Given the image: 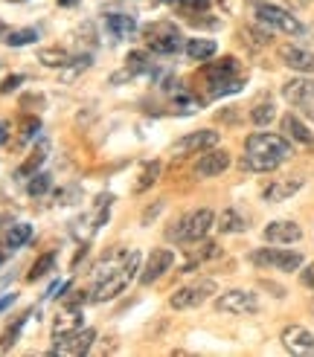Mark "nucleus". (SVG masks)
<instances>
[{
    "label": "nucleus",
    "mask_w": 314,
    "mask_h": 357,
    "mask_svg": "<svg viewBox=\"0 0 314 357\" xmlns=\"http://www.w3.org/2000/svg\"><path fill=\"white\" fill-rule=\"evenodd\" d=\"M291 157V142L279 134H251L244 139V163L253 172H274Z\"/></svg>",
    "instance_id": "1"
},
{
    "label": "nucleus",
    "mask_w": 314,
    "mask_h": 357,
    "mask_svg": "<svg viewBox=\"0 0 314 357\" xmlns=\"http://www.w3.org/2000/svg\"><path fill=\"white\" fill-rule=\"evenodd\" d=\"M140 259H143V256H140L137 250H134V253H128L126 259H122L119 267H114V271H108V273H99V282H96V288H94V302H108V299H114V296L137 276Z\"/></svg>",
    "instance_id": "2"
},
{
    "label": "nucleus",
    "mask_w": 314,
    "mask_h": 357,
    "mask_svg": "<svg viewBox=\"0 0 314 357\" xmlns=\"http://www.w3.org/2000/svg\"><path fill=\"white\" fill-rule=\"evenodd\" d=\"M213 224H216L213 209H195V212H189V215L172 221V227L166 229V238L169 241H181V244L204 241V236L213 229Z\"/></svg>",
    "instance_id": "3"
},
{
    "label": "nucleus",
    "mask_w": 314,
    "mask_h": 357,
    "mask_svg": "<svg viewBox=\"0 0 314 357\" xmlns=\"http://www.w3.org/2000/svg\"><path fill=\"white\" fill-rule=\"evenodd\" d=\"M218 288H216V282L213 279H201L195 284H186V288H178L172 296H169V305L174 311H186V308H198L204 305V302L213 296Z\"/></svg>",
    "instance_id": "4"
},
{
    "label": "nucleus",
    "mask_w": 314,
    "mask_h": 357,
    "mask_svg": "<svg viewBox=\"0 0 314 357\" xmlns=\"http://www.w3.org/2000/svg\"><path fill=\"white\" fill-rule=\"evenodd\" d=\"M251 261L256 267H276L283 273H294L303 267V256L294 253V250H274V247H265V250H256L251 253Z\"/></svg>",
    "instance_id": "5"
},
{
    "label": "nucleus",
    "mask_w": 314,
    "mask_h": 357,
    "mask_svg": "<svg viewBox=\"0 0 314 357\" xmlns=\"http://www.w3.org/2000/svg\"><path fill=\"white\" fill-rule=\"evenodd\" d=\"M146 41L154 52H160V56H172V52H178L184 47V38L174 24H151L146 26Z\"/></svg>",
    "instance_id": "6"
},
{
    "label": "nucleus",
    "mask_w": 314,
    "mask_h": 357,
    "mask_svg": "<svg viewBox=\"0 0 314 357\" xmlns=\"http://www.w3.org/2000/svg\"><path fill=\"white\" fill-rule=\"evenodd\" d=\"M256 15H259V21H262V24H268V26H274V29H279V32H285V35H303V32H306V26L297 21V17H294L288 9H283V6L259 3Z\"/></svg>",
    "instance_id": "7"
},
{
    "label": "nucleus",
    "mask_w": 314,
    "mask_h": 357,
    "mask_svg": "<svg viewBox=\"0 0 314 357\" xmlns=\"http://www.w3.org/2000/svg\"><path fill=\"white\" fill-rule=\"evenodd\" d=\"M216 311H221V314H256L259 299L251 291H224L216 299Z\"/></svg>",
    "instance_id": "8"
},
{
    "label": "nucleus",
    "mask_w": 314,
    "mask_h": 357,
    "mask_svg": "<svg viewBox=\"0 0 314 357\" xmlns=\"http://www.w3.org/2000/svg\"><path fill=\"white\" fill-rule=\"evenodd\" d=\"M94 340H96V331L94 328H79V331H73V334H67V337H61V340H56V354H87L91 351V346H94Z\"/></svg>",
    "instance_id": "9"
},
{
    "label": "nucleus",
    "mask_w": 314,
    "mask_h": 357,
    "mask_svg": "<svg viewBox=\"0 0 314 357\" xmlns=\"http://www.w3.org/2000/svg\"><path fill=\"white\" fill-rule=\"evenodd\" d=\"M227 169H230V154H227L224 149H207V151H201V160L195 163V174L198 177H218Z\"/></svg>",
    "instance_id": "10"
},
{
    "label": "nucleus",
    "mask_w": 314,
    "mask_h": 357,
    "mask_svg": "<svg viewBox=\"0 0 314 357\" xmlns=\"http://www.w3.org/2000/svg\"><path fill=\"white\" fill-rule=\"evenodd\" d=\"M283 346H285L288 354H297V357L314 354V334L303 326H288L283 331Z\"/></svg>",
    "instance_id": "11"
},
{
    "label": "nucleus",
    "mask_w": 314,
    "mask_h": 357,
    "mask_svg": "<svg viewBox=\"0 0 314 357\" xmlns=\"http://www.w3.org/2000/svg\"><path fill=\"white\" fill-rule=\"evenodd\" d=\"M172 264H174V253H172V250H163V247L154 250V253L149 256V261H146V267H143V273H140V282H143V284H154Z\"/></svg>",
    "instance_id": "12"
},
{
    "label": "nucleus",
    "mask_w": 314,
    "mask_h": 357,
    "mask_svg": "<svg viewBox=\"0 0 314 357\" xmlns=\"http://www.w3.org/2000/svg\"><path fill=\"white\" fill-rule=\"evenodd\" d=\"M218 142V131H209V128H204V131H192V134H186L178 146H174V151H181V154H198V151H207V149H213Z\"/></svg>",
    "instance_id": "13"
},
{
    "label": "nucleus",
    "mask_w": 314,
    "mask_h": 357,
    "mask_svg": "<svg viewBox=\"0 0 314 357\" xmlns=\"http://www.w3.org/2000/svg\"><path fill=\"white\" fill-rule=\"evenodd\" d=\"M279 59H283L285 67L297 70V73H314V52L308 50H300V47H279Z\"/></svg>",
    "instance_id": "14"
},
{
    "label": "nucleus",
    "mask_w": 314,
    "mask_h": 357,
    "mask_svg": "<svg viewBox=\"0 0 314 357\" xmlns=\"http://www.w3.org/2000/svg\"><path fill=\"white\" fill-rule=\"evenodd\" d=\"M300 189H303V177H283V181L268 183L265 192H262V198L268 204H279V201H288L291 195H297Z\"/></svg>",
    "instance_id": "15"
},
{
    "label": "nucleus",
    "mask_w": 314,
    "mask_h": 357,
    "mask_svg": "<svg viewBox=\"0 0 314 357\" xmlns=\"http://www.w3.org/2000/svg\"><path fill=\"white\" fill-rule=\"evenodd\" d=\"M265 238L271 244H294V241L303 238V229L294 221H274L265 227Z\"/></svg>",
    "instance_id": "16"
},
{
    "label": "nucleus",
    "mask_w": 314,
    "mask_h": 357,
    "mask_svg": "<svg viewBox=\"0 0 314 357\" xmlns=\"http://www.w3.org/2000/svg\"><path fill=\"white\" fill-rule=\"evenodd\" d=\"M283 96L291 105H308L314 99V79H291L283 84Z\"/></svg>",
    "instance_id": "17"
},
{
    "label": "nucleus",
    "mask_w": 314,
    "mask_h": 357,
    "mask_svg": "<svg viewBox=\"0 0 314 357\" xmlns=\"http://www.w3.org/2000/svg\"><path fill=\"white\" fill-rule=\"evenodd\" d=\"M105 29L111 32L114 41H128L131 35L137 32V24L131 15H108L105 17Z\"/></svg>",
    "instance_id": "18"
},
{
    "label": "nucleus",
    "mask_w": 314,
    "mask_h": 357,
    "mask_svg": "<svg viewBox=\"0 0 314 357\" xmlns=\"http://www.w3.org/2000/svg\"><path fill=\"white\" fill-rule=\"evenodd\" d=\"M283 131H285L291 139L303 142V146H311V142H314V134L306 128V122H300L294 114H285V116H283Z\"/></svg>",
    "instance_id": "19"
},
{
    "label": "nucleus",
    "mask_w": 314,
    "mask_h": 357,
    "mask_svg": "<svg viewBox=\"0 0 314 357\" xmlns=\"http://www.w3.org/2000/svg\"><path fill=\"white\" fill-rule=\"evenodd\" d=\"M184 50H186L189 59L204 61V59H213V56H216V41H213V38H189V41L184 44Z\"/></svg>",
    "instance_id": "20"
},
{
    "label": "nucleus",
    "mask_w": 314,
    "mask_h": 357,
    "mask_svg": "<svg viewBox=\"0 0 314 357\" xmlns=\"http://www.w3.org/2000/svg\"><path fill=\"white\" fill-rule=\"evenodd\" d=\"M79 328H82V314H79V311H70V314H61L56 323H52V337H56V340H61V337L73 334V331H79Z\"/></svg>",
    "instance_id": "21"
},
{
    "label": "nucleus",
    "mask_w": 314,
    "mask_h": 357,
    "mask_svg": "<svg viewBox=\"0 0 314 357\" xmlns=\"http://www.w3.org/2000/svg\"><path fill=\"white\" fill-rule=\"evenodd\" d=\"M38 61L44 67H67V64H73V56H70L67 50H59V47H47L38 52Z\"/></svg>",
    "instance_id": "22"
},
{
    "label": "nucleus",
    "mask_w": 314,
    "mask_h": 357,
    "mask_svg": "<svg viewBox=\"0 0 314 357\" xmlns=\"http://www.w3.org/2000/svg\"><path fill=\"white\" fill-rule=\"evenodd\" d=\"M236 70H239L236 59H221L218 64H209V67H207V79H209V82H213V79H233Z\"/></svg>",
    "instance_id": "23"
},
{
    "label": "nucleus",
    "mask_w": 314,
    "mask_h": 357,
    "mask_svg": "<svg viewBox=\"0 0 314 357\" xmlns=\"http://www.w3.org/2000/svg\"><path fill=\"white\" fill-rule=\"evenodd\" d=\"M244 227H248V224H244V218L239 215L236 209H224L221 212V218H218L221 233H244Z\"/></svg>",
    "instance_id": "24"
},
{
    "label": "nucleus",
    "mask_w": 314,
    "mask_h": 357,
    "mask_svg": "<svg viewBox=\"0 0 314 357\" xmlns=\"http://www.w3.org/2000/svg\"><path fill=\"white\" fill-rule=\"evenodd\" d=\"M29 238H32V227L29 224H15L9 233H6V247L9 250H17V247H24Z\"/></svg>",
    "instance_id": "25"
},
{
    "label": "nucleus",
    "mask_w": 314,
    "mask_h": 357,
    "mask_svg": "<svg viewBox=\"0 0 314 357\" xmlns=\"http://www.w3.org/2000/svg\"><path fill=\"white\" fill-rule=\"evenodd\" d=\"M52 267H56V253H44L38 261L32 264V271L27 273V279L35 282V279H41V276H50V273H52Z\"/></svg>",
    "instance_id": "26"
},
{
    "label": "nucleus",
    "mask_w": 314,
    "mask_h": 357,
    "mask_svg": "<svg viewBox=\"0 0 314 357\" xmlns=\"http://www.w3.org/2000/svg\"><path fill=\"white\" fill-rule=\"evenodd\" d=\"M44 160H47V142H44V146H38V151H35L29 160H27V163L21 166V169H17L15 174L17 177H32L35 172H38L41 169V163H44Z\"/></svg>",
    "instance_id": "27"
},
{
    "label": "nucleus",
    "mask_w": 314,
    "mask_h": 357,
    "mask_svg": "<svg viewBox=\"0 0 314 357\" xmlns=\"http://www.w3.org/2000/svg\"><path fill=\"white\" fill-rule=\"evenodd\" d=\"M157 177H160V163H157V160H151V163L143 166V174H140V181H137V192L151 189Z\"/></svg>",
    "instance_id": "28"
},
{
    "label": "nucleus",
    "mask_w": 314,
    "mask_h": 357,
    "mask_svg": "<svg viewBox=\"0 0 314 357\" xmlns=\"http://www.w3.org/2000/svg\"><path fill=\"white\" fill-rule=\"evenodd\" d=\"M276 116V108H274V102L271 99H265V102H259L256 108L251 111V119L256 122V125H268L271 119Z\"/></svg>",
    "instance_id": "29"
},
{
    "label": "nucleus",
    "mask_w": 314,
    "mask_h": 357,
    "mask_svg": "<svg viewBox=\"0 0 314 357\" xmlns=\"http://www.w3.org/2000/svg\"><path fill=\"white\" fill-rule=\"evenodd\" d=\"M50 186H52V177L44 174V172H35L32 181H29V195H32V198H41V195L50 192Z\"/></svg>",
    "instance_id": "30"
},
{
    "label": "nucleus",
    "mask_w": 314,
    "mask_h": 357,
    "mask_svg": "<svg viewBox=\"0 0 314 357\" xmlns=\"http://www.w3.org/2000/svg\"><path fill=\"white\" fill-rule=\"evenodd\" d=\"M35 41H38V32H35V29H17V32L6 35L9 47H27V44H35Z\"/></svg>",
    "instance_id": "31"
},
{
    "label": "nucleus",
    "mask_w": 314,
    "mask_h": 357,
    "mask_svg": "<svg viewBox=\"0 0 314 357\" xmlns=\"http://www.w3.org/2000/svg\"><path fill=\"white\" fill-rule=\"evenodd\" d=\"M241 87V82L233 76V79H213L209 82V93L213 96H224V93H233V91H239Z\"/></svg>",
    "instance_id": "32"
},
{
    "label": "nucleus",
    "mask_w": 314,
    "mask_h": 357,
    "mask_svg": "<svg viewBox=\"0 0 314 357\" xmlns=\"http://www.w3.org/2000/svg\"><path fill=\"white\" fill-rule=\"evenodd\" d=\"M128 73H140V70H146L149 67V56H146V52H128Z\"/></svg>",
    "instance_id": "33"
},
{
    "label": "nucleus",
    "mask_w": 314,
    "mask_h": 357,
    "mask_svg": "<svg viewBox=\"0 0 314 357\" xmlns=\"http://www.w3.org/2000/svg\"><path fill=\"white\" fill-rule=\"evenodd\" d=\"M17 331H21V319H17V323L3 334V337H0V349H9L12 343H15V337H17Z\"/></svg>",
    "instance_id": "34"
},
{
    "label": "nucleus",
    "mask_w": 314,
    "mask_h": 357,
    "mask_svg": "<svg viewBox=\"0 0 314 357\" xmlns=\"http://www.w3.org/2000/svg\"><path fill=\"white\" fill-rule=\"evenodd\" d=\"M21 82H24L21 76H9V79H6L3 84H0V93H12V91H15V87L21 84Z\"/></svg>",
    "instance_id": "35"
},
{
    "label": "nucleus",
    "mask_w": 314,
    "mask_h": 357,
    "mask_svg": "<svg viewBox=\"0 0 314 357\" xmlns=\"http://www.w3.org/2000/svg\"><path fill=\"white\" fill-rule=\"evenodd\" d=\"M38 128H41V122H38V119H27V122H24V139H29Z\"/></svg>",
    "instance_id": "36"
},
{
    "label": "nucleus",
    "mask_w": 314,
    "mask_h": 357,
    "mask_svg": "<svg viewBox=\"0 0 314 357\" xmlns=\"http://www.w3.org/2000/svg\"><path fill=\"white\" fill-rule=\"evenodd\" d=\"M300 279H303V284H306V288H311V291H314V261H311V264L306 267V271H303V276H300Z\"/></svg>",
    "instance_id": "37"
},
{
    "label": "nucleus",
    "mask_w": 314,
    "mask_h": 357,
    "mask_svg": "<svg viewBox=\"0 0 314 357\" xmlns=\"http://www.w3.org/2000/svg\"><path fill=\"white\" fill-rule=\"evenodd\" d=\"M160 209H163V204H160V201H157L154 206H149V212L143 215V224H151V218H154V215H157V212H160Z\"/></svg>",
    "instance_id": "38"
},
{
    "label": "nucleus",
    "mask_w": 314,
    "mask_h": 357,
    "mask_svg": "<svg viewBox=\"0 0 314 357\" xmlns=\"http://www.w3.org/2000/svg\"><path fill=\"white\" fill-rule=\"evenodd\" d=\"M189 3H192V9H195V12H204L209 6V0H189Z\"/></svg>",
    "instance_id": "39"
},
{
    "label": "nucleus",
    "mask_w": 314,
    "mask_h": 357,
    "mask_svg": "<svg viewBox=\"0 0 314 357\" xmlns=\"http://www.w3.org/2000/svg\"><path fill=\"white\" fill-rule=\"evenodd\" d=\"M6 139H9V125H6V122H0V146H3Z\"/></svg>",
    "instance_id": "40"
},
{
    "label": "nucleus",
    "mask_w": 314,
    "mask_h": 357,
    "mask_svg": "<svg viewBox=\"0 0 314 357\" xmlns=\"http://www.w3.org/2000/svg\"><path fill=\"white\" fill-rule=\"evenodd\" d=\"M12 302H15V294H6L3 299H0V311H6V308L12 305Z\"/></svg>",
    "instance_id": "41"
},
{
    "label": "nucleus",
    "mask_w": 314,
    "mask_h": 357,
    "mask_svg": "<svg viewBox=\"0 0 314 357\" xmlns=\"http://www.w3.org/2000/svg\"><path fill=\"white\" fill-rule=\"evenodd\" d=\"M61 6H73V3H79V0H59Z\"/></svg>",
    "instance_id": "42"
},
{
    "label": "nucleus",
    "mask_w": 314,
    "mask_h": 357,
    "mask_svg": "<svg viewBox=\"0 0 314 357\" xmlns=\"http://www.w3.org/2000/svg\"><path fill=\"white\" fill-rule=\"evenodd\" d=\"M160 3H184V0H160Z\"/></svg>",
    "instance_id": "43"
}]
</instances>
